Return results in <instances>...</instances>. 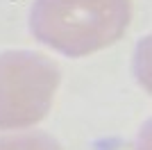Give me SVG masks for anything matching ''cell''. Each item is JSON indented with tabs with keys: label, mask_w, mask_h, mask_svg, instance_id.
I'll return each mask as SVG.
<instances>
[{
	"label": "cell",
	"mask_w": 152,
	"mask_h": 150,
	"mask_svg": "<svg viewBox=\"0 0 152 150\" xmlns=\"http://www.w3.org/2000/svg\"><path fill=\"white\" fill-rule=\"evenodd\" d=\"M132 18V0H34L32 34L68 57H84L123 37Z\"/></svg>",
	"instance_id": "obj_1"
},
{
	"label": "cell",
	"mask_w": 152,
	"mask_h": 150,
	"mask_svg": "<svg viewBox=\"0 0 152 150\" xmlns=\"http://www.w3.org/2000/svg\"><path fill=\"white\" fill-rule=\"evenodd\" d=\"M59 87L57 64L41 52H0V130H23L39 123Z\"/></svg>",
	"instance_id": "obj_2"
},
{
	"label": "cell",
	"mask_w": 152,
	"mask_h": 150,
	"mask_svg": "<svg viewBox=\"0 0 152 150\" xmlns=\"http://www.w3.org/2000/svg\"><path fill=\"white\" fill-rule=\"evenodd\" d=\"M0 150H61V146L45 132H16L0 134Z\"/></svg>",
	"instance_id": "obj_3"
}]
</instances>
